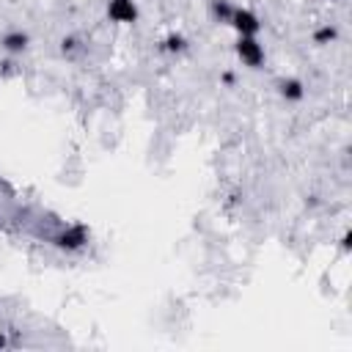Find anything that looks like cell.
Segmentation results:
<instances>
[{"instance_id":"6da1fadb","label":"cell","mask_w":352,"mask_h":352,"mask_svg":"<svg viewBox=\"0 0 352 352\" xmlns=\"http://www.w3.org/2000/svg\"><path fill=\"white\" fill-rule=\"evenodd\" d=\"M236 55H239L242 63H248V66H261V60H264V50H261V44H258L253 36H242V38H239Z\"/></svg>"},{"instance_id":"7a4b0ae2","label":"cell","mask_w":352,"mask_h":352,"mask_svg":"<svg viewBox=\"0 0 352 352\" xmlns=\"http://www.w3.org/2000/svg\"><path fill=\"white\" fill-rule=\"evenodd\" d=\"M107 16H110L113 22H124V25H129V22L138 19V8H135L132 0H110V6H107Z\"/></svg>"},{"instance_id":"3957f363","label":"cell","mask_w":352,"mask_h":352,"mask_svg":"<svg viewBox=\"0 0 352 352\" xmlns=\"http://www.w3.org/2000/svg\"><path fill=\"white\" fill-rule=\"evenodd\" d=\"M242 36H256L258 33V19H256V14H250V11H245V8H234V14H231V19H228Z\"/></svg>"},{"instance_id":"277c9868","label":"cell","mask_w":352,"mask_h":352,"mask_svg":"<svg viewBox=\"0 0 352 352\" xmlns=\"http://www.w3.org/2000/svg\"><path fill=\"white\" fill-rule=\"evenodd\" d=\"M85 239H88L85 226H72L69 231H63V234L58 236V245H60V248H80Z\"/></svg>"},{"instance_id":"5b68a950","label":"cell","mask_w":352,"mask_h":352,"mask_svg":"<svg viewBox=\"0 0 352 352\" xmlns=\"http://www.w3.org/2000/svg\"><path fill=\"white\" fill-rule=\"evenodd\" d=\"M3 47H6L8 52H19V50L28 47V36H25V33H8V36L3 38Z\"/></svg>"},{"instance_id":"8992f818","label":"cell","mask_w":352,"mask_h":352,"mask_svg":"<svg viewBox=\"0 0 352 352\" xmlns=\"http://www.w3.org/2000/svg\"><path fill=\"white\" fill-rule=\"evenodd\" d=\"M280 94H283L286 99H294V102H297V99H302L305 91H302V82H300V80H286V82H280Z\"/></svg>"},{"instance_id":"52a82bcc","label":"cell","mask_w":352,"mask_h":352,"mask_svg":"<svg viewBox=\"0 0 352 352\" xmlns=\"http://www.w3.org/2000/svg\"><path fill=\"white\" fill-rule=\"evenodd\" d=\"M212 11H214V16H217L220 22H228V19H231V14H234V8H231L226 0H214Z\"/></svg>"},{"instance_id":"ba28073f","label":"cell","mask_w":352,"mask_h":352,"mask_svg":"<svg viewBox=\"0 0 352 352\" xmlns=\"http://www.w3.org/2000/svg\"><path fill=\"white\" fill-rule=\"evenodd\" d=\"M333 38H336V28H322V30H316V36H314L316 44H324V41H333Z\"/></svg>"},{"instance_id":"9c48e42d","label":"cell","mask_w":352,"mask_h":352,"mask_svg":"<svg viewBox=\"0 0 352 352\" xmlns=\"http://www.w3.org/2000/svg\"><path fill=\"white\" fill-rule=\"evenodd\" d=\"M165 50H184V38L182 36H168Z\"/></svg>"}]
</instances>
